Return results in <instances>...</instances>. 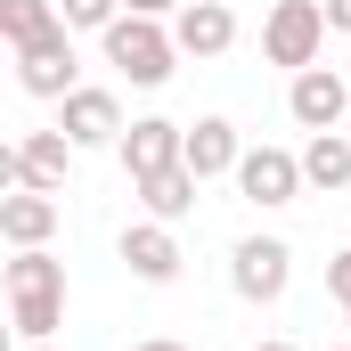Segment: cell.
I'll use <instances>...</instances> for the list:
<instances>
[{"mask_svg":"<svg viewBox=\"0 0 351 351\" xmlns=\"http://www.w3.org/2000/svg\"><path fill=\"white\" fill-rule=\"evenodd\" d=\"M8 311H16V335L25 343H49V327L66 319V262L41 254V245H25L8 262Z\"/></svg>","mask_w":351,"mask_h":351,"instance_id":"cell-1","label":"cell"},{"mask_svg":"<svg viewBox=\"0 0 351 351\" xmlns=\"http://www.w3.org/2000/svg\"><path fill=\"white\" fill-rule=\"evenodd\" d=\"M106 66H123V74H131L139 90H156V82H172L180 41L164 33V25H156V16H131V8H123V16L106 25Z\"/></svg>","mask_w":351,"mask_h":351,"instance_id":"cell-2","label":"cell"},{"mask_svg":"<svg viewBox=\"0 0 351 351\" xmlns=\"http://www.w3.org/2000/svg\"><path fill=\"white\" fill-rule=\"evenodd\" d=\"M319 41H327V0H278L262 25V58L269 66H319Z\"/></svg>","mask_w":351,"mask_h":351,"instance_id":"cell-3","label":"cell"},{"mask_svg":"<svg viewBox=\"0 0 351 351\" xmlns=\"http://www.w3.org/2000/svg\"><path fill=\"white\" fill-rule=\"evenodd\" d=\"M286 278H294V254H286L278 237H245V245L229 254V286H237L245 302H278Z\"/></svg>","mask_w":351,"mask_h":351,"instance_id":"cell-4","label":"cell"},{"mask_svg":"<svg viewBox=\"0 0 351 351\" xmlns=\"http://www.w3.org/2000/svg\"><path fill=\"white\" fill-rule=\"evenodd\" d=\"M66 147H74L66 131H25V139L0 156V180H16V188H49V196H58V188H66Z\"/></svg>","mask_w":351,"mask_h":351,"instance_id":"cell-5","label":"cell"},{"mask_svg":"<svg viewBox=\"0 0 351 351\" xmlns=\"http://www.w3.org/2000/svg\"><path fill=\"white\" fill-rule=\"evenodd\" d=\"M286 106H294V123H302V131H335V123L351 114V82L335 74V66H302L294 90H286Z\"/></svg>","mask_w":351,"mask_h":351,"instance_id":"cell-6","label":"cell"},{"mask_svg":"<svg viewBox=\"0 0 351 351\" xmlns=\"http://www.w3.org/2000/svg\"><path fill=\"white\" fill-rule=\"evenodd\" d=\"M58 131H66L74 147L123 139V106H114V90H66V98H58Z\"/></svg>","mask_w":351,"mask_h":351,"instance_id":"cell-7","label":"cell"},{"mask_svg":"<svg viewBox=\"0 0 351 351\" xmlns=\"http://www.w3.org/2000/svg\"><path fill=\"white\" fill-rule=\"evenodd\" d=\"M237 188H245L254 204H294V196H302V156H286V147H245Z\"/></svg>","mask_w":351,"mask_h":351,"instance_id":"cell-8","label":"cell"},{"mask_svg":"<svg viewBox=\"0 0 351 351\" xmlns=\"http://www.w3.org/2000/svg\"><path fill=\"white\" fill-rule=\"evenodd\" d=\"M180 164L196 180H221L245 164V139H237V123L229 114H204V123H188V147H180Z\"/></svg>","mask_w":351,"mask_h":351,"instance_id":"cell-9","label":"cell"},{"mask_svg":"<svg viewBox=\"0 0 351 351\" xmlns=\"http://www.w3.org/2000/svg\"><path fill=\"white\" fill-rule=\"evenodd\" d=\"M180 147H188V123H164V114H147V123H131L123 131V172L147 180V172H172Z\"/></svg>","mask_w":351,"mask_h":351,"instance_id":"cell-10","label":"cell"},{"mask_svg":"<svg viewBox=\"0 0 351 351\" xmlns=\"http://www.w3.org/2000/svg\"><path fill=\"white\" fill-rule=\"evenodd\" d=\"M172 41H180V58H221V49L237 41V16H229L221 0H188L172 16Z\"/></svg>","mask_w":351,"mask_h":351,"instance_id":"cell-11","label":"cell"},{"mask_svg":"<svg viewBox=\"0 0 351 351\" xmlns=\"http://www.w3.org/2000/svg\"><path fill=\"white\" fill-rule=\"evenodd\" d=\"M123 262H131V278H147V286H172L180 278V245L164 221H139V229H123Z\"/></svg>","mask_w":351,"mask_h":351,"instance_id":"cell-12","label":"cell"},{"mask_svg":"<svg viewBox=\"0 0 351 351\" xmlns=\"http://www.w3.org/2000/svg\"><path fill=\"white\" fill-rule=\"evenodd\" d=\"M49 229H58V196L49 188H16L8 204H0V237L25 254V245H49Z\"/></svg>","mask_w":351,"mask_h":351,"instance_id":"cell-13","label":"cell"},{"mask_svg":"<svg viewBox=\"0 0 351 351\" xmlns=\"http://www.w3.org/2000/svg\"><path fill=\"white\" fill-rule=\"evenodd\" d=\"M16 82L33 90V98H66V90H74V41L58 33V41L25 49V58H16Z\"/></svg>","mask_w":351,"mask_h":351,"instance_id":"cell-14","label":"cell"},{"mask_svg":"<svg viewBox=\"0 0 351 351\" xmlns=\"http://www.w3.org/2000/svg\"><path fill=\"white\" fill-rule=\"evenodd\" d=\"M0 33H8V49L25 58V49H41V41L66 33V8H49V0H0Z\"/></svg>","mask_w":351,"mask_h":351,"instance_id":"cell-15","label":"cell"},{"mask_svg":"<svg viewBox=\"0 0 351 351\" xmlns=\"http://www.w3.org/2000/svg\"><path fill=\"white\" fill-rule=\"evenodd\" d=\"M196 188H204V180L188 172V164H172V172H147V180H139V196H147V213H156V221H188V213H196Z\"/></svg>","mask_w":351,"mask_h":351,"instance_id":"cell-16","label":"cell"},{"mask_svg":"<svg viewBox=\"0 0 351 351\" xmlns=\"http://www.w3.org/2000/svg\"><path fill=\"white\" fill-rule=\"evenodd\" d=\"M302 180H311V188H351V139H343V131H311Z\"/></svg>","mask_w":351,"mask_h":351,"instance_id":"cell-17","label":"cell"},{"mask_svg":"<svg viewBox=\"0 0 351 351\" xmlns=\"http://www.w3.org/2000/svg\"><path fill=\"white\" fill-rule=\"evenodd\" d=\"M123 16V0H66V25H90V33H106Z\"/></svg>","mask_w":351,"mask_h":351,"instance_id":"cell-18","label":"cell"},{"mask_svg":"<svg viewBox=\"0 0 351 351\" xmlns=\"http://www.w3.org/2000/svg\"><path fill=\"white\" fill-rule=\"evenodd\" d=\"M327 286H335V294L351 302V254H335V262H327Z\"/></svg>","mask_w":351,"mask_h":351,"instance_id":"cell-19","label":"cell"},{"mask_svg":"<svg viewBox=\"0 0 351 351\" xmlns=\"http://www.w3.org/2000/svg\"><path fill=\"white\" fill-rule=\"evenodd\" d=\"M131 16H164V8H180V0H123Z\"/></svg>","mask_w":351,"mask_h":351,"instance_id":"cell-20","label":"cell"},{"mask_svg":"<svg viewBox=\"0 0 351 351\" xmlns=\"http://www.w3.org/2000/svg\"><path fill=\"white\" fill-rule=\"evenodd\" d=\"M327 25H335V33H351V0H327Z\"/></svg>","mask_w":351,"mask_h":351,"instance_id":"cell-21","label":"cell"},{"mask_svg":"<svg viewBox=\"0 0 351 351\" xmlns=\"http://www.w3.org/2000/svg\"><path fill=\"white\" fill-rule=\"evenodd\" d=\"M139 351H188V343H172V335H147V343H139Z\"/></svg>","mask_w":351,"mask_h":351,"instance_id":"cell-22","label":"cell"},{"mask_svg":"<svg viewBox=\"0 0 351 351\" xmlns=\"http://www.w3.org/2000/svg\"><path fill=\"white\" fill-rule=\"evenodd\" d=\"M254 351H294V343H254Z\"/></svg>","mask_w":351,"mask_h":351,"instance_id":"cell-23","label":"cell"},{"mask_svg":"<svg viewBox=\"0 0 351 351\" xmlns=\"http://www.w3.org/2000/svg\"><path fill=\"white\" fill-rule=\"evenodd\" d=\"M25 351H49V343H25Z\"/></svg>","mask_w":351,"mask_h":351,"instance_id":"cell-24","label":"cell"},{"mask_svg":"<svg viewBox=\"0 0 351 351\" xmlns=\"http://www.w3.org/2000/svg\"><path fill=\"white\" fill-rule=\"evenodd\" d=\"M180 8H188V0H180Z\"/></svg>","mask_w":351,"mask_h":351,"instance_id":"cell-25","label":"cell"},{"mask_svg":"<svg viewBox=\"0 0 351 351\" xmlns=\"http://www.w3.org/2000/svg\"><path fill=\"white\" fill-rule=\"evenodd\" d=\"M343 311H351V302H343Z\"/></svg>","mask_w":351,"mask_h":351,"instance_id":"cell-26","label":"cell"}]
</instances>
